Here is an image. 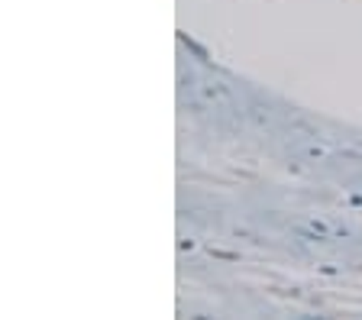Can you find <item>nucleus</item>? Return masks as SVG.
<instances>
[{
	"label": "nucleus",
	"mask_w": 362,
	"mask_h": 320,
	"mask_svg": "<svg viewBox=\"0 0 362 320\" xmlns=\"http://www.w3.org/2000/svg\"><path fill=\"white\" fill-rule=\"evenodd\" d=\"M298 230H301L308 239H337L343 237L346 230L339 223H330V220H320V217H308V220H298Z\"/></svg>",
	"instance_id": "2"
},
{
	"label": "nucleus",
	"mask_w": 362,
	"mask_h": 320,
	"mask_svg": "<svg viewBox=\"0 0 362 320\" xmlns=\"http://www.w3.org/2000/svg\"><path fill=\"white\" fill-rule=\"evenodd\" d=\"M191 97L207 110H233L236 107L233 91L217 78H191Z\"/></svg>",
	"instance_id": "1"
}]
</instances>
